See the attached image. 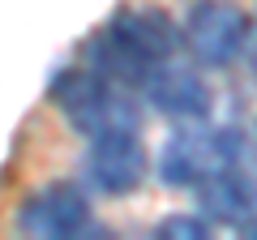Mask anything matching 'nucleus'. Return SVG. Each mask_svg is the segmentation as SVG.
<instances>
[{
  "instance_id": "f257e3e1",
  "label": "nucleus",
  "mask_w": 257,
  "mask_h": 240,
  "mask_svg": "<svg viewBox=\"0 0 257 240\" xmlns=\"http://www.w3.org/2000/svg\"><path fill=\"white\" fill-rule=\"evenodd\" d=\"M253 146L240 129H206L202 120H189L180 133L167 138L159 150V180L172 189H197L202 180L219 176L223 167H248Z\"/></svg>"
},
{
  "instance_id": "f03ea898",
  "label": "nucleus",
  "mask_w": 257,
  "mask_h": 240,
  "mask_svg": "<svg viewBox=\"0 0 257 240\" xmlns=\"http://www.w3.org/2000/svg\"><path fill=\"white\" fill-rule=\"evenodd\" d=\"M52 99L60 103L64 120L82 138H94L103 129H138V103L124 99L116 82L90 73V69H64L52 82Z\"/></svg>"
},
{
  "instance_id": "7ed1b4c3",
  "label": "nucleus",
  "mask_w": 257,
  "mask_h": 240,
  "mask_svg": "<svg viewBox=\"0 0 257 240\" xmlns=\"http://www.w3.org/2000/svg\"><path fill=\"white\" fill-rule=\"evenodd\" d=\"M244 35H248V13L236 0H197L180 26L184 47L206 69H227L231 60H240Z\"/></svg>"
},
{
  "instance_id": "20e7f679",
  "label": "nucleus",
  "mask_w": 257,
  "mask_h": 240,
  "mask_svg": "<svg viewBox=\"0 0 257 240\" xmlns=\"http://www.w3.org/2000/svg\"><path fill=\"white\" fill-rule=\"evenodd\" d=\"M146 142L138 138V129H103L90 138V150H86V176L99 193H133V189L146 180Z\"/></svg>"
},
{
  "instance_id": "39448f33",
  "label": "nucleus",
  "mask_w": 257,
  "mask_h": 240,
  "mask_svg": "<svg viewBox=\"0 0 257 240\" xmlns=\"http://www.w3.org/2000/svg\"><path fill=\"white\" fill-rule=\"evenodd\" d=\"M18 227L35 240H73L90 231V202L77 185H47L26 197Z\"/></svg>"
},
{
  "instance_id": "423d86ee",
  "label": "nucleus",
  "mask_w": 257,
  "mask_h": 240,
  "mask_svg": "<svg viewBox=\"0 0 257 240\" xmlns=\"http://www.w3.org/2000/svg\"><path fill=\"white\" fill-rule=\"evenodd\" d=\"M142 90H146V103L159 111V116L180 120V125H189V120H206L210 107H214L210 86H206L202 73L189 69V65H167V60H159V65L146 73Z\"/></svg>"
},
{
  "instance_id": "0eeeda50",
  "label": "nucleus",
  "mask_w": 257,
  "mask_h": 240,
  "mask_svg": "<svg viewBox=\"0 0 257 240\" xmlns=\"http://www.w3.org/2000/svg\"><path fill=\"white\" fill-rule=\"evenodd\" d=\"M197 202L206 219L244 227L248 219H257V176L248 167H223L219 176L197 185Z\"/></svg>"
},
{
  "instance_id": "6e6552de",
  "label": "nucleus",
  "mask_w": 257,
  "mask_h": 240,
  "mask_svg": "<svg viewBox=\"0 0 257 240\" xmlns=\"http://www.w3.org/2000/svg\"><path fill=\"white\" fill-rule=\"evenodd\" d=\"M86 69L99 73V77H107V82H116V86H142L155 65H150L116 26H107V30H99V35L86 43Z\"/></svg>"
},
{
  "instance_id": "1a4fd4ad",
  "label": "nucleus",
  "mask_w": 257,
  "mask_h": 240,
  "mask_svg": "<svg viewBox=\"0 0 257 240\" xmlns=\"http://www.w3.org/2000/svg\"><path fill=\"white\" fill-rule=\"evenodd\" d=\"M111 26H116L133 47H138L150 65L167 60V56L176 52V43H180V30L172 26V18H167L163 9H133V13H120Z\"/></svg>"
},
{
  "instance_id": "9d476101",
  "label": "nucleus",
  "mask_w": 257,
  "mask_h": 240,
  "mask_svg": "<svg viewBox=\"0 0 257 240\" xmlns=\"http://www.w3.org/2000/svg\"><path fill=\"white\" fill-rule=\"evenodd\" d=\"M155 236L159 240H206L210 236V219H202V214H167L155 227Z\"/></svg>"
},
{
  "instance_id": "9b49d317",
  "label": "nucleus",
  "mask_w": 257,
  "mask_h": 240,
  "mask_svg": "<svg viewBox=\"0 0 257 240\" xmlns=\"http://www.w3.org/2000/svg\"><path fill=\"white\" fill-rule=\"evenodd\" d=\"M240 56H244V60H248V69L257 73V26H253V22H248V35H244V52H240Z\"/></svg>"
},
{
  "instance_id": "f8f14e48",
  "label": "nucleus",
  "mask_w": 257,
  "mask_h": 240,
  "mask_svg": "<svg viewBox=\"0 0 257 240\" xmlns=\"http://www.w3.org/2000/svg\"><path fill=\"white\" fill-rule=\"evenodd\" d=\"M244 236H257V219H248V223H244Z\"/></svg>"
}]
</instances>
